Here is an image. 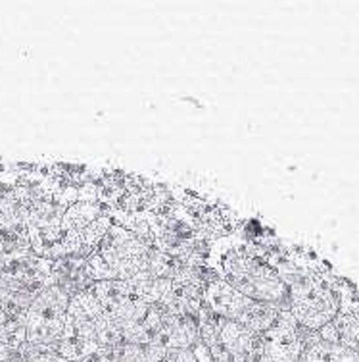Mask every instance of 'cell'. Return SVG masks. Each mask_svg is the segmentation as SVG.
Here are the masks:
<instances>
[{"mask_svg":"<svg viewBox=\"0 0 359 362\" xmlns=\"http://www.w3.org/2000/svg\"><path fill=\"white\" fill-rule=\"evenodd\" d=\"M269 247L265 239L250 237L241 228L235 235L212 243L206 264L244 297L276 310H291V291L265 258Z\"/></svg>","mask_w":359,"mask_h":362,"instance_id":"6da1fadb","label":"cell"},{"mask_svg":"<svg viewBox=\"0 0 359 362\" xmlns=\"http://www.w3.org/2000/svg\"><path fill=\"white\" fill-rule=\"evenodd\" d=\"M342 279L327 274L325 266L311 272L288 289L291 291V314L310 332H319L340 310Z\"/></svg>","mask_w":359,"mask_h":362,"instance_id":"7a4b0ae2","label":"cell"},{"mask_svg":"<svg viewBox=\"0 0 359 362\" xmlns=\"http://www.w3.org/2000/svg\"><path fill=\"white\" fill-rule=\"evenodd\" d=\"M204 305L217 316L225 320L238 322L256 334H265L275 324L276 316L281 313L276 308L241 295L217 274L209 279V284L204 289Z\"/></svg>","mask_w":359,"mask_h":362,"instance_id":"3957f363","label":"cell"},{"mask_svg":"<svg viewBox=\"0 0 359 362\" xmlns=\"http://www.w3.org/2000/svg\"><path fill=\"white\" fill-rule=\"evenodd\" d=\"M68 293L54 284L42 289L25 314V343L35 347H54L60 343L68 326Z\"/></svg>","mask_w":359,"mask_h":362,"instance_id":"277c9868","label":"cell"},{"mask_svg":"<svg viewBox=\"0 0 359 362\" xmlns=\"http://www.w3.org/2000/svg\"><path fill=\"white\" fill-rule=\"evenodd\" d=\"M148 249L150 247L137 241L125 228L114 222L95 252L102 257L116 279H131L140 272Z\"/></svg>","mask_w":359,"mask_h":362,"instance_id":"5b68a950","label":"cell"},{"mask_svg":"<svg viewBox=\"0 0 359 362\" xmlns=\"http://www.w3.org/2000/svg\"><path fill=\"white\" fill-rule=\"evenodd\" d=\"M300 362H359V353L342 347V345L323 341L315 332L311 335Z\"/></svg>","mask_w":359,"mask_h":362,"instance_id":"8992f818","label":"cell"},{"mask_svg":"<svg viewBox=\"0 0 359 362\" xmlns=\"http://www.w3.org/2000/svg\"><path fill=\"white\" fill-rule=\"evenodd\" d=\"M104 214H106V209L100 202H73L66 210L60 228L62 231H79L81 233L87 226H90Z\"/></svg>","mask_w":359,"mask_h":362,"instance_id":"52a82bcc","label":"cell"},{"mask_svg":"<svg viewBox=\"0 0 359 362\" xmlns=\"http://www.w3.org/2000/svg\"><path fill=\"white\" fill-rule=\"evenodd\" d=\"M111 220L110 216H100L98 220L87 226L83 231H81V239H83L85 247H90V249H95L97 251V247L100 245V241L104 239V235L108 233V230L111 228Z\"/></svg>","mask_w":359,"mask_h":362,"instance_id":"ba28073f","label":"cell"}]
</instances>
